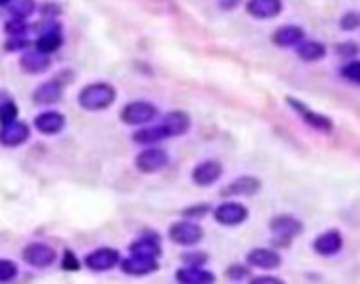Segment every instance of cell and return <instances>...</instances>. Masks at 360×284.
<instances>
[{
    "label": "cell",
    "mask_w": 360,
    "mask_h": 284,
    "mask_svg": "<svg viewBox=\"0 0 360 284\" xmlns=\"http://www.w3.org/2000/svg\"><path fill=\"white\" fill-rule=\"evenodd\" d=\"M13 119H18V106H15L13 100H9V102H5L3 106H0V125L9 123Z\"/></svg>",
    "instance_id": "obj_32"
},
{
    "label": "cell",
    "mask_w": 360,
    "mask_h": 284,
    "mask_svg": "<svg viewBox=\"0 0 360 284\" xmlns=\"http://www.w3.org/2000/svg\"><path fill=\"white\" fill-rule=\"evenodd\" d=\"M253 284H282L280 278H272V276H265V278H253L251 280Z\"/></svg>",
    "instance_id": "obj_38"
},
{
    "label": "cell",
    "mask_w": 360,
    "mask_h": 284,
    "mask_svg": "<svg viewBox=\"0 0 360 284\" xmlns=\"http://www.w3.org/2000/svg\"><path fill=\"white\" fill-rule=\"evenodd\" d=\"M182 259H185L189 265H197V267H199L201 263H206V261H208V257H206V254H185Z\"/></svg>",
    "instance_id": "obj_37"
},
{
    "label": "cell",
    "mask_w": 360,
    "mask_h": 284,
    "mask_svg": "<svg viewBox=\"0 0 360 284\" xmlns=\"http://www.w3.org/2000/svg\"><path fill=\"white\" fill-rule=\"evenodd\" d=\"M341 30L345 32H352V30H358L360 28V11H349L341 18Z\"/></svg>",
    "instance_id": "obj_31"
},
{
    "label": "cell",
    "mask_w": 360,
    "mask_h": 284,
    "mask_svg": "<svg viewBox=\"0 0 360 284\" xmlns=\"http://www.w3.org/2000/svg\"><path fill=\"white\" fill-rule=\"evenodd\" d=\"M341 246H343V238H341V233H339L337 229H328V231L320 233V235L314 240V244H312V248H314L318 254H322V257H333V254H337V252L341 250Z\"/></svg>",
    "instance_id": "obj_17"
},
{
    "label": "cell",
    "mask_w": 360,
    "mask_h": 284,
    "mask_svg": "<svg viewBox=\"0 0 360 284\" xmlns=\"http://www.w3.org/2000/svg\"><path fill=\"white\" fill-rule=\"evenodd\" d=\"M18 276V265L9 259H0V282H11Z\"/></svg>",
    "instance_id": "obj_28"
},
{
    "label": "cell",
    "mask_w": 360,
    "mask_h": 284,
    "mask_svg": "<svg viewBox=\"0 0 360 284\" xmlns=\"http://www.w3.org/2000/svg\"><path fill=\"white\" fill-rule=\"evenodd\" d=\"M214 219L218 225L225 227H237L248 219V208L239 202H222L214 208Z\"/></svg>",
    "instance_id": "obj_4"
},
{
    "label": "cell",
    "mask_w": 360,
    "mask_h": 284,
    "mask_svg": "<svg viewBox=\"0 0 360 284\" xmlns=\"http://www.w3.org/2000/svg\"><path fill=\"white\" fill-rule=\"evenodd\" d=\"M119 261H121V254H119L116 248H95L93 252H89L85 257V265L91 269V271H108L112 267L119 265Z\"/></svg>",
    "instance_id": "obj_7"
},
{
    "label": "cell",
    "mask_w": 360,
    "mask_h": 284,
    "mask_svg": "<svg viewBox=\"0 0 360 284\" xmlns=\"http://www.w3.org/2000/svg\"><path fill=\"white\" fill-rule=\"evenodd\" d=\"M220 176H222V166H220L218 162H212V160L197 164V166L193 168V172H191L193 183L199 185V187H210V185H214Z\"/></svg>",
    "instance_id": "obj_12"
},
{
    "label": "cell",
    "mask_w": 360,
    "mask_h": 284,
    "mask_svg": "<svg viewBox=\"0 0 360 284\" xmlns=\"http://www.w3.org/2000/svg\"><path fill=\"white\" fill-rule=\"evenodd\" d=\"M261 191V181L255 176H239L235 181H231L225 189L222 195L227 198H235V195H255Z\"/></svg>",
    "instance_id": "obj_19"
},
{
    "label": "cell",
    "mask_w": 360,
    "mask_h": 284,
    "mask_svg": "<svg viewBox=\"0 0 360 284\" xmlns=\"http://www.w3.org/2000/svg\"><path fill=\"white\" fill-rule=\"evenodd\" d=\"M248 276H251V271H248V267H244V265H231V267L227 269V278L233 280V282L248 280Z\"/></svg>",
    "instance_id": "obj_33"
},
{
    "label": "cell",
    "mask_w": 360,
    "mask_h": 284,
    "mask_svg": "<svg viewBox=\"0 0 360 284\" xmlns=\"http://www.w3.org/2000/svg\"><path fill=\"white\" fill-rule=\"evenodd\" d=\"M20 66H22V70L28 72V75H41V72L49 70L51 58H49V53H43V51H39L36 47H34L32 51H26V49H24V53H22V58H20Z\"/></svg>",
    "instance_id": "obj_13"
},
{
    "label": "cell",
    "mask_w": 360,
    "mask_h": 284,
    "mask_svg": "<svg viewBox=\"0 0 360 284\" xmlns=\"http://www.w3.org/2000/svg\"><path fill=\"white\" fill-rule=\"evenodd\" d=\"M62 43H64V39H62L60 24L53 22V20H49L47 26L41 30V34H39L34 47H36L39 51H43V53H53V51H58V49L62 47Z\"/></svg>",
    "instance_id": "obj_11"
},
{
    "label": "cell",
    "mask_w": 360,
    "mask_h": 284,
    "mask_svg": "<svg viewBox=\"0 0 360 284\" xmlns=\"http://www.w3.org/2000/svg\"><path fill=\"white\" fill-rule=\"evenodd\" d=\"M130 254H140V257H155L159 259L161 254V244L157 238H140L130 244Z\"/></svg>",
    "instance_id": "obj_25"
},
{
    "label": "cell",
    "mask_w": 360,
    "mask_h": 284,
    "mask_svg": "<svg viewBox=\"0 0 360 284\" xmlns=\"http://www.w3.org/2000/svg\"><path fill=\"white\" fill-rule=\"evenodd\" d=\"M157 117V106L151 102H130L121 110V121L128 125H147Z\"/></svg>",
    "instance_id": "obj_3"
},
{
    "label": "cell",
    "mask_w": 360,
    "mask_h": 284,
    "mask_svg": "<svg viewBox=\"0 0 360 284\" xmlns=\"http://www.w3.org/2000/svg\"><path fill=\"white\" fill-rule=\"evenodd\" d=\"M305 39V32H303V28H299V26H282V28H278L276 32H274V37H272V41H274V45H278V47H297L301 41Z\"/></svg>",
    "instance_id": "obj_23"
},
{
    "label": "cell",
    "mask_w": 360,
    "mask_h": 284,
    "mask_svg": "<svg viewBox=\"0 0 360 284\" xmlns=\"http://www.w3.org/2000/svg\"><path fill=\"white\" fill-rule=\"evenodd\" d=\"M182 214L185 217H189V219H195V217H206L208 214V206H191V208H187V210H182Z\"/></svg>",
    "instance_id": "obj_36"
},
{
    "label": "cell",
    "mask_w": 360,
    "mask_h": 284,
    "mask_svg": "<svg viewBox=\"0 0 360 284\" xmlns=\"http://www.w3.org/2000/svg\"><path fill=\"white\" fill-rule=\"evenodd\" d=\"M62 267H64V269H72V271H74V269H79V267H81V263L76 261L74 252L66 250V252H64V261H62Z\"/></svg>",
    "instance_id": "obj_34"
},
{
    "label": "cell",
    "mask_w": 360,
    "mask_h": 284,
    "mask_svg": "<svg viewBox=\"0 0 360 284\" xmlns=\"http://www.w3.org/2000/svg\"><path fill=\"white\" fill-rule=\"evenodd\" d=\"M34 127L45 136H55L66 127V117L60 110H45V112L36 115Z\"/></svg>",
    "instance_id": "obj_14"
},
{
    "label": "cell",
    "mask_w": 360,
    "mask_h": 284,
    "mask_svg": "<svg viewBox=\"0 0 360 284\" xmlns=\"http://www.w3.org/2000/svg\"><path fill=\"white\" fill-rule=\"evenodd\" d=\"M166 138H168V134H166L161 123H157V125H142L134 134V142H138V145H155V142H161Z\"/></svg>",
    "instance_id": "obj_24"
},
{
    "label": "cell",
    "mask_w": 360,
    "mask_h": 284,
    "mask_svg": "<svg viewBox=\"0 0 360 284\" xmlns=\"http://www.w3.org/2000/svg\"><path fill=\"white\" fill-rule=\"evenodd\" d=\"M288 104L293 106L295 112H299V115L303 117V121H305L307 125H312V127H316V129H320V131H331V129H333V121H331L328 117L309 110L303 102H299V100H295V98H288Z\"/></svg>",
    "instance_id": "obj_16"
},
{
    "label": "cell",
    "mask_w": 360,
    "mask_h": 284,
    "mask_svg": "<svg viewBox=\"0 0 360 284\" xmlns=\"http://www.w3.org/2000/svg\"><path fill=\"white\" fill-rule=\"evenodd\" d=\"M297 56L303 60V62H318L326 56V47L322 43H316V41H301L297 45Z\"/></svg>",
    "instance_id": "obj_26"
},
{
    "label": "cell",
    "mask_w": 360,
    "mask_h": 284,
    "mask_svg": "<svg viewBox=\"0 0 360 284\" xmlns=\"http://www.w3.org/2000/svg\"><path fill=\"white\" fill-rule=\"evenodd\" d=\"M22 259H24L30 267L43 269V267L53 265V261H55V250H53V246H49V244L34 242V244H28V246L24 248Z\"/></svg>",
    "instance_id": "obj_8"
},
{
    "label": "cell",
    "mask_w": 360,
    "mask_h": 284,
    "mask_svg": "<svg viewBox=\"0 0 360 284\" xmlns=\"http://www.w3.org/2000/svg\"><path fill=\"white\" fill-rule=\"evenodd\" d=\"M246 261L248 265L259 267V269H276L282 265V259L274 248H253L246 254Z\"/></svg>",
    "instance_id": "obj_18"
},
{
    "label": "cell",
    "mask_w": 360,
    "mask_h": 284,
    "mask_svg": "<svg viewBox=\"0 0 360 284\" xmlns=\"http://www.w3.org/2000/svg\"><path fill=\"white\" fill-rule=\"evenodd\" d=\"M5 32H7L9 37H22V34H28L26 20H18V18L9 20V22H7V26H5Z\"/></svg>",
    "instance_id": "obj_30"
},
{
    "label": "cell",
    "mask_w": 360,
    "mask_h": 284,
    "mask_svg": "<svg viewBox=\"0 0 360 284\" xmlns=\"http://www.w3.org/2000/svg\"><path fill=\"white\" fill-rule=\"evenodd\" d=\"M176 282H180V284H212V282H216V276L197 265H187L176 271Z\"/></svg>",
    "instance_id": "obj_21"
},
{
    "label": "cell",
    "mask_w": 360,
    "mask_h": 284,
    "mask_svg": "<svg viewBox=\"0 0 360 284\" xmlns=\"http://www.w3.org/2000/svg\"><path fill=\"white\" fill-rule=\"evenodd\" d=\"M168 235L178 246H195L197 242H201L204 229H201V225H197L189 219V221H178V223L170 225Z\"/></svg>",
    "instance_id": "obj_2"
},
{
    "label": "cell",
    "mask_w": 360,
    "mask_h": 284,
    "mask_svg": "<svg viewBox=\"0 0 360 284\" xmlns=\"http://www.w3.org/2000/svg\"><path fill=\"white\" fill-rule=\"evenodd\" d=\"M76 100H79V106L83 110H91V112L106 110L108 106L114 104L116 89L110 83H91V85H85L79 91V98Z\"/></svg>",
    "instance_id": "obj_1"
},
{
    "label": "cell",
    "mask_w": 360,
    "mask_h": 284,
    "mask_svg": "<svg viewBox=\"0 0 360 284\" xmlns=\"http://www.w3.org/2000/svg\"><path fill=\"white\" fill-rule=\"evenodd\" d=\"M246 11L257 20H274L282 13V0H248Z\"/></svg>",
    "instance_id": "obj_15"
},
{
    "label": "cell",
    "mask_w": 360,
    "mask_h": 284,
    "mask_svg": "<svg viewBox=\"0 0 360 284\" xmlns=\"http://www.w3.org/2000/svg\"><path fill=\"white\" fill-rule=\"evenodd\" d=\"M341 75H343V79H347L349 83L360 85V60L345 64V66L341 68Z\"/></svg>",
    "instance_id": "obj_29"
},
{
    "label": "cell",
    "mask_w": 360,
    "mask_h": 284,
    "mask_svg": "<svg viewBox=\"0 0 360 284\" xmlns=\"http://www.w3.org/2000/svg\"><path fill=\"white\" fill-rule=\"evenodd\" d=\"M124 273L128 276H149L159 269V263L155 257H140V254H130L128 259L119 261Z\"/></svg>",
    "instance_id": "obj_10"
},
{
    "label": "cell",
    "mask_w": 360,
    "mask_h": 284,
    "mask_svg": "<svg viewBox=\"0 0 360 284\" xmlns=\"http://www.w3.org/2000/svg\"><path fill=\"white\" fill-rule=\"evenodd\" d=\"M11 3V0H0V7H7Z\"/></svg>",
    "instance_id": "obj_41"
},
{
    "label": "cell",
    "mask_w": 360,
    "mask_h": 284,
    "mask_svg": "<svg viewBox=\"0 0 360 284\" xmlns=\"http://www.w3.org/2000/svg\"><path fill=\"white\" fill-rule=\"evenodd\" d=\"M7 7H9V13L18 20H28L36 11L34 0H11Z\"/></svg>",
    "instance_id": "obj_27"
},
{
    "label": "cell",
    "mask_w": 360,
    "mask_h": 284,
    "mask_svg": "<svg viewBox=\"0 0 360 284\" xmlns=\"http://www.w3.org/2000/svg\"><path fill=\"white\" fill-rule=\"evenodd\" d=\"M28 140H30V127H28V123L13 119L9 123L0 125V145H3V147H9V149L22 147L24 142H28Z\"/></svg>",
    "instance_id": "obj_6"
},
{
    "label": "cell",
    "mask_w": 360,
    "mask_h": 284,
    "mask_svg": "<svg viewBox=\"0 0 360 284\" xmlns=\"http://www.w3.org/2000/svg\"><path fill=\"white\" fill-rule=\"evenodd\" d=\"M337 51H339L341 56L349 58V56H358L360 47H358L356 43H343V45H339V47H337Z\"/></svg>",
    "instance_id": "obj_35"
},
{
    "label": "cell",
    "mask_w": 360,
    "mask_h": 284,
    "mask_svg": "<svg viewBox=\"0 0 360 284\" xmlns=\"http://www.w3.org/2000/svg\"><path fill=\"white\" fill-rule=\"evenodd\" d=\"M11 100V96L7 93V91H3V89H0V106H3L5 102H9Z\"/></svg>",
    "instance_id": "obj_40"
},
{
    "label": "cell",
    "mask_w": 360,
    "mask_h": 284,
    "mask_svg": "<svg viewBox=\"0 0 360 284\" xmlns=\"http://www.w3.org/2000/svg\"><path fill=\"white\" fill-rule=\"evenodd\" d=\"M32 100L36 104L49 106V104H58L62 100V85L60 81H47L43 85H39L32 93Z\"/></svg>",
    "instance_id": "obj_22"
},
{
    "label": "cell",
    "mask_w": 360,
    "mask_h": 284,
    "mask_svg": "<svg viewBox=\"0 0 360 284\" xmlns=\"http://www.w3.org/2000/svg\"><path fill=\"white\" fill-rule=\"evenodd\" d=\"M269 229L276 238V244H288L295 235H299L303 231V223L291 214H280V217L272 219Z\"/></svg>",
    "instance_id": "obj_5"
},
{
    "label": "cell",
    "mask_w": 360,
    "mask_h": 284,
    "mask_svg": "<svg viewBox=\"0 0 360 284\" xmlns=\"http://www.w3.org/2000/svg\"><path fill=\"white\" fill-rule=\"evenodd\" d=\"M161 125H164L168 138H176V136H182V134L189 131V127H191V117H189L185 110H172V112H168V115L164 117Z\"/></svg>",
    "instance_id": "obj_20"
},
{
    "label": "cell",
    "mask_w": 360,
    "mask_h": 284,
    "mask_svg": "<svg viewBox=\"0 0 360 284\" xmlns=\"http://www.w3.org/2000/svg\"><path fill=\"white\" fill-rule=\"evenodd\" d=\"M170 157L164 149H155V147H149L145 149L142 153H138L136 157V168L145 174H153V172H159L168 166Z\"/></svg>",
    "instance_id": "obj_9"
},
{
    "label": "cell",
    "mask_w": 360,
    "mask_h": 284,
    "mask_svg": "<svg viewBox=\"0 0 360 284\" xmlns=\"http://www.w3.org/2000/svg\"><path fill=\"white\" fill-rule=\"evenodd\" d=\"M235 5H239V0H220V7L222 9H233Z\"/></svg>",
    "instance_id": "obj_39"
}]
</instances>
